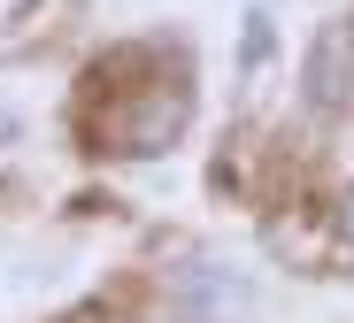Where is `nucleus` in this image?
Wrapping results in <instances>:
<instances>
[{"label": "nucleus", "mask_w": 354, "mask_h": 323, "mask_svg": "<svg viewBox=\"0 0 354 323\" xmlns=\"http://www.w3.org/2000/svg\"><path fill=\"white\" fill-rule=\"evenodd\" d=\"M339 239L354 246V192H346V208H339Z\"/></svg>", "instance_id": "nucleus-3"}, {"label": "nucleus", "mask_w": 354, "mask_h": 323, "mask_svg": "<svg viewBox=\"0 0 354 323\" xmlns=\"http://www.w3.org/2000/svg\"><path fill=\"white\" fill-rule=\"evenodd\" d=\"M185 116H193L185 85H147V93L115 100V108L100 116V139H108L115 154H162L177 131H185Z\"/></svg>", "instance_id": "nucleus-1"}, {"label": "nucleus", "mask_w": 354, "mask_h": 323, "mask_svg": "<svg viewBox=\"0 0 354 323\" xmlns=\"http://www.w3.org/2000/svg\"><path fill=\"white\" fill-rule=\"evenodd\" d=\"M346 62H354V24H324L316 46H308V100H316V108H339Z\"/></svg>", "instance_id": "nucleus-2"}]
</instances>
